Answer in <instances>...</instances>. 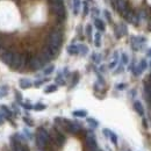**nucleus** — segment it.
I'll list each match as a JSON object with an SVG mask.
<instances>
[{"mask_svg":"<svg viewBox=\"0 0 151 151\" xmlns=\"http://www.w3.org/2000/svg\"><path fill=\"white\" fill-rule=\"evenodd\" d=\"M50 11L60 19L65 18V7H64L63 1L62 2H57V4H51L50 5Z\"/></svg>","mask_w":151,"mask_h":151,"instance_id":"1","label":"nucleus"},{"mask_svg":"<svg viewBox=\"0 0 151 151\" xmlns=\"http://www.w3.org/2000/svg\"><path fill=\"white\" fill-rule=\"evenodd\" d=\"M126 30H127V29H126V27H124L123 24L119 26V27L116 28V36H117V37H121V36L126 33Z\"/></svg>","mask_w":151,"mask_h":151,"instance_id":"2","label":"nucleus"},{"mask_svg":"<svg viewBox=\"0 0 151 151\" xmlns=\"http://www.w3.org/2000/svg\"><path fill=\"white\" fill-rule=\"evenodd\" d=\"M12 58H13V55H12L11 52H6V54L2 56V62L6 63V64H11Z\"/></svg>","mask_w":151,"mask_h":151,"instance_id":"3","label":"nucleus"},{"mask_svg":"<svg viewBox=\"0 0 151 151\" xmlns=\"http://www.w3.org/2000/svg\"><path fill=\"white\" fill-rule=\"evenodd\" d=\"M80 5H81V1L80 0H73V11H75V14H78V11H79Z\"/></svg>","mask_w":151,"mask_h":151,"instance_id":"4","label":"nucleus"},{"mask_svg":"<svg viewBox=\"0 0 151 151\" xmlns=\"http://www.w3.org/2000/svg\"><path fill=\"white\" fill-rule=\"evenodd\" d=\"M95 26H96V28L100 29V30H104V29H105V24H104V22H102L101 20H99V19L95 20Z\"/></svg>","mask_w":151,"mask_h":151,"instance_id":"5","label":"nucleus"},{"mask_svg":"<svg viewBox=\"0 0 151 151\" xmlns=\"http://www.w3.org/2000/svg\"><path fill=\"white\" fill-rule=\"evenodd\" d=\"M83 6H84V15H87L88 14V4H87V1H84Z\"/></svg>","mask_w":151,"mask_h":151,"instance_id":"6","label":"nucleus"},{"mask_svg":"<svg viewBox=\"0 0 151 151\" xmlns=\"http://www.w3.org/2000/svg\"><path fill=\"white\" fill-rule=\"evenodd\" d=\"M135 108H136L137 112H139L141 114H143V109H142V106H141L139 102H136V104H135Z\"/></svg>","mask_w":151,"mask_h":151,"instance_id":"7","label":"nucleus"},{"mask_svg":"<svg viewBox=\"0 0 151 151\" xmlns=\"http://www.w3.org/2000/svg\"><path fill=\"white\" fill-rule=\"evenodd\" d=\"M77 47H69V52L70 54H77Z\"/></svg>","mask_w":151,"mask_h":151,"instance_id":"8","label":"nucleus"},{"mask_svg":"<svg viewBox=\"0 0 151 151\" xmlns=\"http://www.w3.org/2000/svg\"><path fill=\"white\" fill-rule=\"evenodd\" d=\"M78 49H80V51H81V54L84 55V54H86V51H87V48L85 47V45H79V48Z\"/></svg>","mask_w":151,"mask_h":151,"instance_id":"9","label":"nucleus"},{"mask_svg":"<svg viewBox=\"0 0 151 151\" xmlns=\"http://www.w3.org/2000/svg\"><path fill=\"white\" fill-rule=\"evenodd\" d=\"M21 85H22L23 87H28V86H30V83H29L28 80H22V81H21Z\"/></svg>","mask_w":151,"mask_h":151,"instance_id":"10","label":"nucleus"},{"mask_svg":"<svg viewBox=\"0 0 151 151\" xmlns=\"http://www.w3.org/2000/svg\"><path fill=\"white\" fill-rule=\"evenodd\" d=\"M51 91H56V86H49V88L47 90V92H51Z\"/></svg>","mask_w":151,"mask_h":151,"instance_id":"11","label":"nucleus"},{"mask_svg":"<svg viewBox=\"0 0 151 151\" xmlns=\"http://www.w3.org/2000/svg\"><path fill=\"white\" fill-rule=\"evenodd\" d=\"M52 70H54V66H50L45 70V73H50V72H52Z\"/></svg>","mask_w":151,"mask_h":151,"instance_id":"12","label":"nucleus"},{"mask_svg":"<svg viewBox=\"0 0 151 151\" xmlns=\"http://www.w3.org/2000/svg\"><path fill=\"white\" fill-rule=\"evenodd\" d=\"M63 0H49V2H50V5L51 4H57V2H62Z\"/></svg>","mask_w":151,"mask_h":151,"instance_id":"13","label":"nucleus"},{"mask_svg":"<svg viewBox=\"0 0 151 151\" xmlns=\"http://www.w3.org/2000/svg\"><path fill=\"white\" fill-rule=\"evenodd\" d=\"M148 55H149V56H151V49H150V51H149V54H148Z\"/></svg>","mask_w":151,"mask_h":151,"instance_id":"14","label":"nucleus"},{"mask_svg":"<svg viewBox=\"0 0 151 151\" xmlns=\"http://www.w3.org/2000/svg\"><path fill=\"white\" fill-rule=\"evenodd\" d=\"M90 1H92V0H90Z\"/></svg>","mask_w":151,"mask_h":151,"instance_id":"15","label":"nucleus"}]
</instances>
